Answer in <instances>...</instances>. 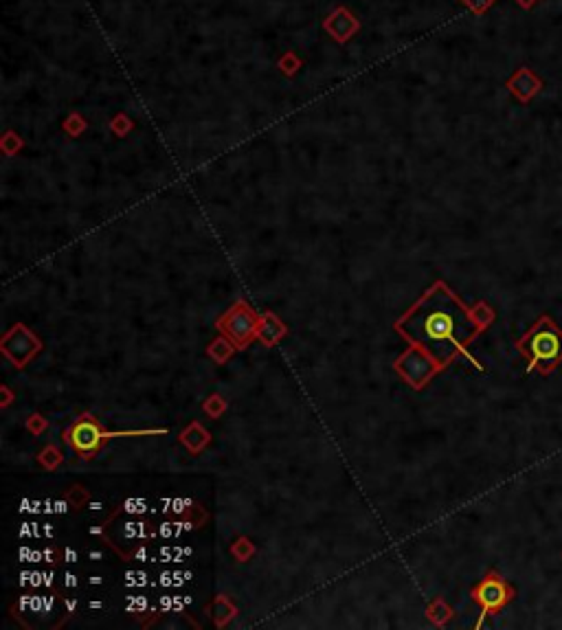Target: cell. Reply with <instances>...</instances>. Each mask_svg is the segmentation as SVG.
Here are the masks:
<instances>
[{
  "instance_id": "cell-19",
  "label": "cell",
  "mask_w": 562,
  "mask_h": 630,
  "mask_svg": "<svg viewBox=\"0 0 562 630\" xmlns=\"http://www.w3.org/2000/svg\"><path fill=\"white\" fill-rule=\"evenodd\" d=\"M145 525L143 523H128L125 525V536L128 538H135V536H143L145 534Z\"/></svg>"
},
{
  "instance_id": "cell-20",
  "label": "cell",
  "mask_w": 562,
  "mask_h": 630,
  "mask_svg": "<svg viewBox=\"0 0 562 630\" xmlns=\"http://www.w3.org/2000/svg\"><path fill=\"white\" fill-rule=\"evenodd\" d=\"M46 426V422L40 418V416H33V418H29V430H33V433H40V430Z\"/></svg>"
},
{
  "instance_id": "cell-3",
  "label": "cell",
  "mask_w": 562,
  "mask_h": 630,
  "mask_svg": "<svg viewBox=\"0 0 562 630\" xmlns=\"http://www.w3.org/2000/svg\"><path fill=\"white\" fill-rule=\"evenodd\" d=\"M165 430H128V433H104L92 416H84L75 422V426L66 433V444H71L79 455H92L102 439L110 437H132V435H156Z\"/></svg>"
},
{
  "instance_id": "cell-29",
  "label": "cell",
  "mask_w": 562,
  "mask_h": 630,
  "mask_svg": "<svg viewBox=\"0 0 562 630\" xmlns=\"http://www.w3.org/2000/svg\"><path fill=\"white\" fill-rule=\"evenodd\" d=\"M51 580H53V573H44V587H51L53 584Z\"/></svg>"
},
{
  "instance_id": "cell-2",
  "label": "cell",
  "mask_w": 562,
  "mask_h": 630,
  "mask_svg": "<svg viewBox=\"0 0 562 630\" xmlns=\"http://www.w3.org/2000/svg\"><path fill=\"white\" fill-rule=\"evenodd\" d=\"M516 350L527 358V371L549 376L562 362V329L549 314H542L516 341Z\"/></svg>"
},
{
  "instance_id": "cell-18",
  "label": "cell",
  "mask_w": 562,
  "mask_h": 630,
  "mask_svg": "<svg viewBox=\"0 0 562 630\" xmlns=\"http://www.w3.org/2000/svg\"><path fill=\"white\" fill-rule=\"evenodd\" d=\"M123 509L128 514H143L145 512V501H141V499H128L123 503Z\"/></svg>"
},
{
  "instance_id": "cell-31",
  "label": "cell",
  "mask_w": 562,
  "mask_h": 630,
  "mask_svg": "<svg viewBox=\"0 0 562 630\" xmlns=\"http://www.w3.org/2000/svg\"><path fill=\"white\" fill-rule=\"evenodd\" d=\"M66 608L73 610V608H75V600H69V602H66Z\"/></svg>"
},
{
  "instance_id": "cell-7",
  "label": "cell",
  "mask_w": 562,
  "mask_h": 630,
  "mask_svg": "<svg viewBox=\"0 0 562 630\" xmlns=\"http://www.w3.org/2000/svg\"><path fill=\"white\" fill-rule=\"evenodd\" d=\"M3 350L15 364H25L33 354L40 350V343H38V338H33V334L29 329L18 325V327H13L9 331V336L3 341Z\"/></svg>"
},
{
  "instance_id": "cell-13",
  "label": "cell",
  "mask_w": 562,
  "mask_h": 630,
  "mask_svg": "<svg viewBox=\"0 0 562 630\" xmlns=\"http://www.w3.org/2000/svg\"><path fill=\"white\" fill-rule=\"evenodd\" d=\"M233 612H235L233 606L226 604V600L220 598V600L216 602V617H218V624H224L226 619H231V617H233Z\"/></svg>"
},
{
  "instance_id": "cell-14",
  "label": "cell",
  "mask_w": 562,
  "mask_h": 630,
  "mask_svg": "<svg viewBox=\"0 0 562 630\" xmlns=\"http://www.w3.org/2000/svg\"><path fill=\"white\" fill-rule=\"evenodd\" d=\"M40 461L44 463L46 468H55L57 463L62 461V457H60V453H57L55 448H46V451L40 455Z\"/></svg>"
},
{
  "instance_id": "cell-10",
  "label": "cell",
  "mask_w": 562,
  "mask_h": 630,
  "mask_svg": "<svg viewBox=\"0 0 562 630\" xmlns=\"http://www.w3.org/2000/svg\"><path fill=\"white\" fill-rule=\"evenodd\" d=\"M180 439H183V441H185V446H187V448H189V451L198 453V451H200V448H203V446H205V444L209 441V435H207V433H205V430H203L200 426H198V424H193V426H189V428L185 430V433H183V437H180Z\"/></svg>"
},
{
  "instance_id": "cell-11",
  "label": "cell",
  "mask_w": 562,
  "mask_h": 630,
  "mask_svg": "<svg viewBox=\"0 0 562 630\" xmlns=\"http://www.w3.org/2000/svg\"><path fill=\"white\" fill-rule=\"evenodd\" d=\"M231 354H233V347L226 343V338H218L209 345V356H213L218 362H224Z\"/></svg>"
},
{
  "instance_id": "cell-6",
  "label": "cell",
  "mask_w": 562,
  "mask_h": 630,
  "mask_svg": "<svg viewBox=\"0 0 562 630\" xmlns=\"http://www.w3.org/2000/svg\"><path fill=\"white\" fill-rule=\"evenodd\" d=\"M398 367H400V374L409 380L413 387H422L437 369H441L439 362L431 360L422 350H413L411 354H406L400 360Z\"/></svg>"
},
{
  "instance_id": "cell-12",
  "label": "cell",
  "mask_w": 562,
  "mask_h": 630,
  "mask_svg": "<svg viewBox=\"0 0 562 630\" xmlns=\"http://www.w3.org/2000/svg\"><path fill=\"white\" fill-rule=\"evenodd\" d=\"M461 3H464L472 13L481 15V13H486L494 3H497V0H461Z\"/></svg>"
},
{
  "instance_id": "cell-27",
  "label": "cell",
  "mask_w": 562,
  "mask_h": 630,
  "mask_svg": "<svg viewBox=\"0 0 562 630\" xmlns=\"http://www.w3.org/2000/svg\"><path fill=\"white\" fill-rule=\"evenodd\" d=\"M66 509H69V505H66L64 501H57V503H55V512L62 514V512H66Z\"/></svg>"
},
{
  "instance_id": "cell-9",
  "label": "cell",
  "mask_w": 562,
  "mask_h": 630,
  "mask_svg": "<svg viewBox=\"0 0 562 630\" xmlns=\"http://www.w3.org/2000/svg\"><path fill=\"white\" fill-rule=\"evenodd\" d=\"M284 334H286V327L279 323V319L275 317V314H266V317H263V319H259L257 336L261 338V343L275 345Z\"/></svg>"
},
{
  "instance_id": "cell-32",
  "label": "cell",
  "mask_w": 562,
  "mask_h": 630,
  "mask_svg": "<svg viewBox=\"0 0 562 630\" xmlns=\"http://www.w3.org/2000/svg\"><path fill=\"white\" fill-rule=\"evenodd\" d=\"M90 558H95V560H99V558H102V552H92V554H90Z\"/></svg>"
},
{
  "instance_id": "cell-15",
  "label": "cell",
  "mask_w": 562,
  "mask_h": 630,
  "mask_svg": "<svg viewBox=\"0 0 562 630\" xmlns=\"http://www.w3.org/2000/svg\"><path fill=\"white\" fill-rule=\"evenodd\" d=\"M224 402H222V397H218V395H213V397H209L207 400V404H205V411L209 413V416H220V413L224 411Z\"/></svg>"
},
{
  "instance_id": "cell-21",
  "label": "cell",
  "mask_w": 562,
  "mask_h": 630,
  "mask_svg": "<svg viewBox=\"0 0 562 630\" xmlns=\"http://www.w3.org/2000/svg\"><path fill=\"white\" fill-rule=\"evenodd\" d=\"M170 577H174V573H172V571H165V573L160 575V580H158V584H160V587H172V584H174V580H170Z\"/></svg>"
},
{
  "instance_id": "cell-16",
  "label": "cell",
  "mask_w": 562,
  "mask_h": 630,
  "mask_svg": "<svg viewBox=\"0 0 562 630\" xmlns=\"http://www.w3.org/2000/svg\"><path fill=\"white\" fill-rule=\"evenodd\" d=\"M233 554L238 556V560H246L253 554V545L249 540H240V542L233 545Z\"/></svg>"
},
{
  "instance_id": "cell-5",
  "label": "cell",
  "mask_w": 562,
  "mask_h": 630,
  "mask_svg": "<svg viewBox=\"0 0 562 630\" xmlns=\"http://www.w3.org/2000/svg\"><path fill=\"white\" fill-rule=\"evenodd\" d=\"M220 329L231 341H235L238 345H246L257 336L259 319L249 306L235 303L224 314V319L220 321Z\"/></svg>"
},
{
  "instance_id": "cell-22",
  "label": "cell",
  "mask_w": 562,
  "mask_h": 630,
  "mask_svg": "<svg viewBox=\"0 0 562 630\" xmlns=\"http://www.w3.org/2000/svg\"><path fill=\"white\" fill-rule=\"evenodd\" d=\"M536 3H538V0H516V5H519L521 9H532Z\"/></svg>"
},
{
  "instance_id": "cell-8",
  "label": "cell",
  "mask_w": 562,
  "mask_h": 630,
  "mask_svg": "<svg viewBox=\"0 0 562 630\" xmlns=\"http://www.w3.org/2000/svg\"><path fill=\"white\" fill-rule=\"evenodd\" d=\"M505 88L512 93V97H516L521 104H530L532 99L544 88V84L532 69L521 66V69L512 73V77L505 81Z\"/></svg>"
},
{
  "instance_id": "cell-23",
  "label": "cell",
  "mask_w": 562,
  "mask_h": 630,
  "mask_svg": "<svg viewBox=\"0 0 562 630\" xmlns=\"http://www.w3.org/2000/svg\"><path fill=\"white\" fill-rule=\"evenodd\" d=\"M66 587H77V577L73 575V573H66Z\"/></svg>"
},
{
  "instance_id": "cell-30",
  "label": "cell",
  "mask_w": 562,
  "mask_h": 630,
  "mask_svg": "<svg viewBox=\"0 0 562 630\" xmlns=\"http://www.w3.org/2000/svg\"><path fill=\"white\" fill-rule=\"evenodd\" d=\"M44 558H46L48 562H53V554H51V549H46V552H44Z\"/></svg>"
},
{
  "instance_id": "cell-24",
  "label": "cell",
  "mask_w": 562,
  "mask_h": 630,
  "mask_svg": "<svg viewBox=\"0 0 562 630\" xmlns=\"http://www.w3.org/2000/svg\"><path fill=\"white\" fill-rule=\"evenodd\" d=\"M77 560V554L73 549H66V562H75Z\"/></svg>"
},
{
  "instance_id": "cell-26",
  "label": "cell",
  "mask_w": 562,
  "mask_h": 630,
  "mask_svg": "<svg viewBox=\"0 0 562 630\" xmlns=\"http://www.w3.org/2000/svg\"><path fill=\"white\" fill-rule=\"evenodd\" d=\"M53 604H55V602H53L51 598H44V612L51 610V608H53Z\"/></svg>"
},
{
  "instance_id": "cell-25",
  "label": "cell",
  "mask_w": 562,
  "mask_h": 630,
  "mask_svg": "<svg viewBox=\"0 0 562 630\" xmlns=\"http://www.w3.org/2000/svg\"><path fill=\"white\" fill-rule=\"evenodd\" d=\"M42 527H44V536L53 538V525H42Z\"/></svg>"
},
{
  "instance_id": "cell-17",
  "label": "cell",
  "mask_w": 562,
  "mask_h": 630,
  "mask_svg": "<svg viewBox=\"0 0 562 630\" xmlns=\"http://www.w3.org/2000/svg\"><path fill=\"white\" fill-rule=\"evenodd\" d=\"M145 580H147V575L143 571H130V573H125V584L128 587H143V584H147Z\"/></svg>"
},
{
  "instance_id": "cell-33",
  "label": "cell",
  "mask_w": 562,
  "mask_h": 630,
  "mask_svg": "<svg viewBox=\"0 0 562 630\" xmlns=\"http://www.w3.org/2000/svg\"><path fill=\"white\" fill-rule=\"evenodd\" d=\"M90 507H92V509H102L104 505H102V503H90Z\"/></svg>"
},
{
  "instance_id": "cell-4",
  "label": "cell",
  "mask_w": 562,
  "mask_h": 630,
  "mask_svg": "<svg viewBox=\"0 0 562 630\" xmlns=\"http://www.w3.org/2000/svg\"><path fill=\"white\" fill-rule=\"evenodd\" d=\"M472 600L481 606L484 615H488V612H497L514 600V587H512L501 573L490 571L481 582L472 589Z\"/></svg>"
},
{
  "instance_id": "cell-1",
  "label": "cell",
  "mask_w": 562,
  "mask_h": 630,
  "mask_svg": "<svg viewBox=\"0 0 562 630\" xmlns=\"http://www.w3.org/2000/svg\"><path fill=\"white\" fill-rule=\"evenodd\" d=\"M418 310L420 319L413 321V329L420 334L418 343L435 356L439 367L448 364L457 354H466V345L486 329L477 319L474 308L468 310L444 284L428 292L418 303Z\"/></svg>"
},
{
  "instance_id": "cell-28",
  "label": "cell",
  "mask_w": 562,
  "mask_h": 630,
  "mask_svg": "<svg viewBox=\"0 0 562 630\" xmlns=\"http://www.w3.org/2000/svg\"><path fill=\"white\" fill-rule=\"evenodd\" d=\"M102 582H104V577H102V575H92V577H90V584H95V587H99Z\"/></svg>"
}]
</instances>
